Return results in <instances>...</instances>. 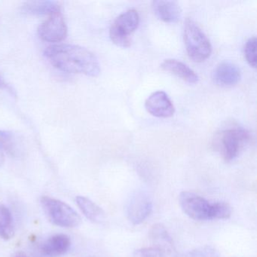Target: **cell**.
Wrapping results in <instances>:
<instances>
[{"instance_id": "6da1fadb", "label": "cell", "mask_w": 257, "mask_h": 257, "mask_svg": "<svg viewBox=\"0 0 257 257\" xmlns=\"http://www.w3.org/2000/svg\"><path fill=\"white\" fill-rule=\"evenodd\" d=\"M44 55L50 64L61 71L91 77H97L100 74V66L97 57L82 46L53 45L46 49Z\"/></svg>"}, {"instance_id": "7a4b0ae2", "label": "cell", "mask_w": 257, "mask_h": 257, "mask_svg": "<svg viewBox=\"0 0 257 257\" xmlns=\"http://www.w3.org/2000/svg\"><path fill=\"white\" fill-rule=\"evenodd\" d=\"M250 140V134L248 131L234 127L219 132L214 142L225 162H231L243 151Z\"/></svg>"}, {"instance_id": "3957f363", "label": "cell", "mask_w": 257, "mask_h": 257, "mask_svg": "<svg viewBox=\"0 0 257 257\" xmlns=\"http://www.w3.org/2000/svg\"><path fill=\"white\" fill-rule=\"evenodd\" d=\"M183 38L186 52L195 62H202L210 57L212 52L210 40L191 19H186L185 22Z\"/></svg>"}, {"instance_id": "277c9868", "label": "cell", "mask_w": 257, "mask_h": 257, "mask_svg": "<svg viewBox=\"0 0 257 257\" xmlns=\"http://www.w3.org/2000/svg\"><path fill=\"white\" fill-rule=\"evenodd\" d=\"M43 210L54 225L64 228H73L81 223L80 216L76 210L64 201L51 197L41 198Z\"/></svg>"}, {"instance_id": "5b68a950", "label": "cell", "mask_w": 257, "mask_h": 257, "mask_svg": "<svg viewBox=\"0 0 257 257\" xmlns=\"http://www.w3.org/2000/svg\"><path fill=\"white\" fill-rule=\"evenodd\" d=\"M140 22L138 11L129 10L121 13L111 25L109 37L114 44L122 48L130 47L132 34L136 31Z\"/></svg>"}, {"instance_id": "8992f818", "label": "cell", "mask_w": 257, "mask_h": 257, "mask_svg": "<svg viewBox=\"0 0 257 257\" xmlns=\"http://www.w3.org/2000/svg\"><path fill=\"white\" fill-rule=\"evenodd\" d=\"M180 204L183 212L195 220L211 219L212 203L193 192H183L180 195Z\"/></svg>"}, {"instance_id": "52a82bcc", "label": "cell", "mask_w": 257, "mask_h": 257, "mask_svg": "<svg viewBox=\"0 0 257 257\" xmlns=\"http://www.w3.org/2000/svg\"><path fill=\"white\" fill-rule=\"evenodd\" d=\"M38 35L43 41L60 43L67 36V26L61 13L49 16L38 28Z\"/></svg>"}, {"instance_id": "ba28073f", "label": "cell", "mask_w": 257, "mask_h": 257, "mask_svg": "<svg viewBox=\"0 0 257 257\" xmlns=\"http://www.w3.org/2000/svg\"><path fill=\"white\" fill-rule=\"evenodd\" d=\"M152 210L153 203L148 195L144 192H137L127 204V218L134 225H139L148 218Z\"/></svg>"}, {"instance_id": "9c48e42d", "label": "cell", "mask_w": 257, "mask_h": 257, "mask_svg": "<svg viewBox=\"0 0 257 257\" xmlns=\"http://www.w3.org/2000/svg\"><path fill=\"white\" fill-rule=\"evenodd\" d=\"M147 112L158 118H169L175 112V108L171 99L165 91L153 93L145 102Z\"/></svg>"}, {"instance_id": "30bf717a", "label": "cell", "mask_w": 257, "mask_h": 257, "mask_svg": "<svg viewBox=\"0 0 257 257\" xmlns=\"http://www.w3.org/2000/svg\"><path fill=\"white\" fill-rule=\"evenodd\" d=\"M240 77V69L229 61H223L218 64L213 73V81L221 87L234 86L238 83Z\"/></svg>"}, {"instance_id": "8fae6325", "label": "cell", "mask_w": 257, "mask_h": 257, "mask_svg": "<svg viewBox=\"0 0 257 257\" xmlns=\"http://www.w3.org/2000/svg\"><path fill=\"white\" fill-rule=\"evenodd\" d=\"M150 238L154 247L177 256L172 237L162 224H155L150 230Z\"/></svg>"}, {"instance_id": "7c38bea8", "label": "cell", "mask_w": 257, "mask_h": 257, "mask_svg": "<svg viewBox=\"0 0 257 257\" xmlns=\"http://www.w3.org/2000/svg\"><path fill=\"white\" fill-rule=\"evenodd\" d=\"M152 8L155 15L165 23H176L181 18V8L175 1H153Z\"/></svg>"}, {"instance_id": "4fadbf2b", "label": "cell", "mask_w": 257, "mask_h": 257, "mask_svg": "<svg viewBox=\"0 0 257 257\" xmlns=\"http://www.w3.org/2000/svg\"><path fill=\"white\" fill-rule=\"evenodd\" d=\"M70 246L71 240L68 235L58 234L52 236L43 242L40 246V250L46 256H60L65 254L70 249Z\"/></svg>"}, {"instance_id": "5bb4252c", "label": "cell", "mask_w": 257, "mask_h": 257, "mask_svg": "<svg viewBox=\"0 0 257 257\" xmlns=\"http://www.w3.org/2000/svg\"><path fill=\"white\" fill-rule=\"evenodd\" d=\"M161 68L188 83H197L199 79L198 75L190 67L177 59L165 60L161 64Z\"/></svg>"}, {"instance_id": "9a60e30c", "label": "cell", "mask_w": 257, "mask_h": 257, "mask_svg": "<svg viewBox=\"0 0 257 257\" xmlns=\"http://www.w3.org/2000/svg\"><path fill=\"white\" fill-rule=\"evenodd\" d=\"M61 4L55 1H29L22 6L24 13L31 16H52L61 13Z\"/></svg>"}, {"instance_id": "2e32d148", "label": "cell", "mask_w": 257, "mask_h": 257, "mask_svg": "<svg viewBox=\"0 0 257 257\" xmlns=\"http://www.w3.org/2000/svg\"><path fill=\"white\" fill-rule=\"evenodd\" d=\"M23 152L22 140L10 131L0 130V154L19 157Z\"/></svg>"}, {"instance_id": "e0dca14e", "label": "cell", "mask_w": 257, "mask_h": 257, "mask_svg": "<svg viewBox=\"0 0 257 257\" xmlns=\"http://www.w3.org/2000/svg\"><path fill=\"white\" fill-rule=\"evenodd\" d=\"M76 201L81 211L89 220L96 223H100L104 221L106 218L105 212L101 207H99L89 198L83 196H77Z\"/></svg>"}, {"instance_id": "ac0fdd59", "label": "cell", "mask_w": 257, "mask_h": 257, "mask_svg": "<svg viewBox=\"0 0 257 257\" xmlns=\"http://www.w3.org/2000/svg\"><path fill=\"white\" fill-rule=\"evenodd\" d=\"M15 226L10 209L0 203V237L10 240L14 236Z\"/></svg>"}, {"instance_id": "d6986e66", "label": "cell", "mask_w": 257, "mask_h": 257, "mask_svg": "<svg viewBox=\"0 0 257 257\" xmlns=\"http://www.w3.org/2000/svg\"><path fill=\"white\" fill-rule=\"evenodd\" d=\"M231 215V208L225 202L212 203L211 219H228Z\"/></svg>"}, {"instance_id": "ffe728a7", "label": "cell", "mask_w": 257, "mask_h": 257, "mask_svg": "<svg viewBox=\"0 0 257 257\" xmlns=\"http://www.w3.org/2000/svg\"><path fill=\"white\" fill-rule=\"evenodd\" d=\"M255 45L256 38L255 37H250L246 41L244 46V55L246 61L250 67L255 68L256 66V55H255Z\"/></svg>"}, {"instance_id": "44dd1931", "label": "cell", "mask_w": 257, "mask_h": 257, "mask_svg": "<svg viewBox=\"0 0 257 257\" xmlns=\"http://www.w3.org/2000/svg\"><path fill=\"white\" fill-rule=\"evenodd\" d=\"M134 257H177L176 255H170L158 248L151 247L141 248L137 249L134 253Z\"/></svg>"}, {"instance_id": "7402d4cb", "label": "cell", "mask_w": 257, "mask_h": 257, "mask_svg": "<svg viewBox=\"0 0 257 257\" xmlns=\"http://www.w3.org/2000/svg\"><path fill=\"white\" fill-rule=\"evenodd\" d=\"M181 257H219V253L214 248L205 246L192 249Z\"/></svg>"}, {"instance_id": "603a6c76", "label": "cell", "mask_w": 257, "mask_h": 257, "mask_svg": "<svg viewBox=\"0 0 257 257\" xmlns=\"http://www.w3.org/2000/svg\"><path fill=\"white\" fill-rule=\"evenodd\" d=\"M0 89L8 91L10 94L14 96V97L17 96L16 90L13 88V87L10 84L7 82V80L3 77L2 75H0Z\"/></svg>"}, {"instance_id": "cb8c5ba5", "label": "cell", "mask_w": 257, "mask_h": 257, "mask_svg": "<svg viewBox=\"0 0 257 257\" xmlns=\"http://www.w3.org/2000/svg\"><path fill=\"white\" fill-rule=\"evenodd\" d=\"M15 257H28L26 255H25V253H23V252H19V253H18L17 255H16Z\"/></svg>"}, {"instance_id": "d4e9b609", "label": "cell", "mask_w": 257, "mask_h": 257, "mask_svg": "<svg viewBox=\"0 0 257 257\" xmlns=\"http://www.w3.org/2000/svg\"><path fill=\"white\" fill-rule=\"evenodd\" d=\"M4 162V158H3V155L0 154V166L3 165Z\"/></svg>"}]
</instances>
